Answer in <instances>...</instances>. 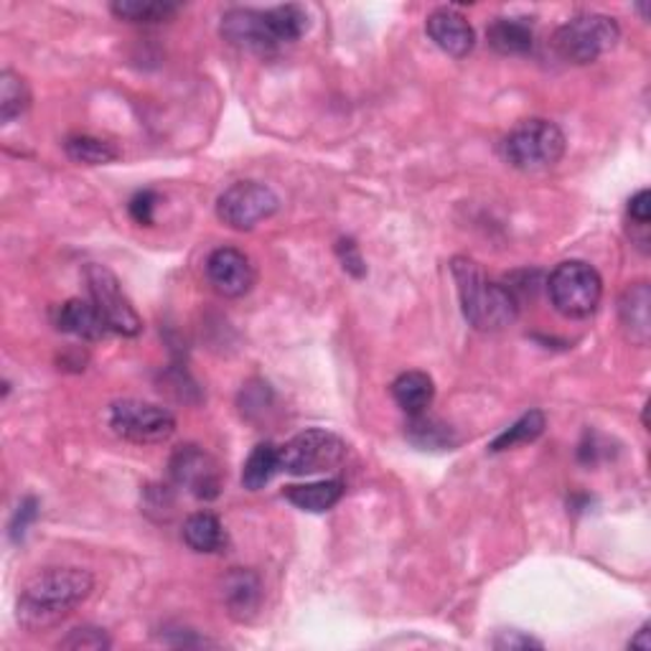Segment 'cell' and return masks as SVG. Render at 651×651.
Here are the masks:
<instances>
[{"label":"cell","instance_id":"2e32d148","mask_svg":"<svg viewBox=\"0 0 651 651\" xmlns=\"http://www.w3.org/2000/svg\"><path fill=\"white\" fill-rule=\"evenodd\" d=\"M649 303L651 293L647 282H637L626 290L622 303H618V316H622V326L629 331L631 341L639 343V347H647L649 334H651V321H649Z\"/></svg>","mask_w":651,"mask_h":651},{"label":"cell","instance_id":"f1b7e54d","mask_svg":"<svg viewBox=\"0 0 651 651\" xmlns=\"http://www.w3.org/2000/svg\"><path fill=\"white\" fill-rule=\"evenodd\" d=\"M36 507H38L36 499H26V502L19 504V509H15L13 522H11V540L13 542H21L23 540V534H26L31 522H34L36 515H38Z\"/></svg>","mask_w":651,"mask_h":651},{"label":"cell","instance_id":"4316f807","mask_svg":"<svg viewBox=\"0 0 651 651\" xmlns=\"http://www.w3.org/2000/svg\"><path fill=\"white\" fill-rule=\"evenodd\" d=\"M542 433H545V415H542L540 410H530L527 415L519 418L515 425L507 427L502 435H496L492 446H489V450H492V454H502V450H509V448L525 446V443L538 441Z\"/></svg>","mask_w":651,"mask_h":651},{"label":"cell","instance_id":"9c48e42d","mask_svg":"<svg viewBox=\"0 0 651 651\" xmlns=\"http://www.w3.org/2000/svg\"><path fill=\"white\" fill-rule=\"evenodd\" d=\"M110 427L122 441L150 446L164 443L176 431V418L166 408L143 400H120L110 408Z\"/></svg>","mask_w":651,"mask_h":651},{"label":"cell","instance_id":"d6a6232c","mask_svg":"<svg viewBox=\"0 0 651 651\" xmlns=\"http://www.w3.org/2000/svg\"><path fill=\"white\" fill-rule=\"evenodd\" d=\"M629 217L637 221L641 229L649 227V219H651V196L647 189H641L639 194L631 196L629 202Z\"/></svg>","mask_w":651,"mask_h":651},{"label":"cell","instance_id":"52a82bcc","mask_svg":"<svg viewBox=\"0 0 651 651\" xmlns=\"http://www.w3.org/2000/svg\"><path fill=\"white\" fill-rule=\"evenodd\" d=\"M84 280L89 288V301L95 303V309L112 334L137 336L143 331V318L137 316L135 305L130 303L118 275L110 267L89 263L84 267Z\"/></svg>","mask_w":651,"mask_h":651},{"label":"cell","instance_id":"9a60e30c","mask_svg":"<svg viewBox=\"0 0 651 651\" xmlns=\"http://www.w3.org/2000/svg\"><path fill=\"white\" fill-rule=\"evenodd\" d=\"M57 326L64 334H72L76 339H84V341H99L110 334V328H107L103 316H99L95 303L80 301V298H72V301L61 305Z\"/></svg>","mask_w":651,"mask_h":651},{"label":"cell","instance_id":"5b68a950","mask_svg":"<svg viewBox=\"0 0 651 651\" xmlns=\"http://www.w3.org/2000/svg\"><path fill=\"white\" fill-rule=\"evenodd\" d=\"M550 301L563 316L588 318L599 309L603 298V280L593 265L583 260L560 263L547 280Z\"/></svg>","mask_w":651,"mask_h":651},{"label":"cell","instance_id":"836d02e7","mask_svg":"<svg viewBox=\"0 0 651 651\" xmlns=\"http://www.w3.org/2000/svg\"><path fill=\"white\" fill-rule=\"evenodd\" d=\"M629 647H639V649H644V651L651 649V641H649V624L641 626L637 637H634V639L629 641Z\"/></svg>","mask_w":651,"mask_h":651},{"label":"cell","instance_id":"ba28073f","mask_svg":"<svg viewBox=\"0 0 651 651\" xmlns=\"http://www.w3.org/2000/svg\"><path fill=\"white\" fill-rule=\"evenodd\" d=\"M278 206L280 198L270 186L257 181H240L217 198V217L237 232H250L260 221L270 219Z\"/></svg>","mask_w":651,"mask_h":651},{"label":"cell","instance_id":"6da1fadb","mask_svg":"<svg viewBox=\"0 0 651 651\" xmlns=\"http://www.w3.org/2000/svg\"><path fill=\"white\" fill-rule=\"evenodd\" d=\"M95 591V578L82 568H46L23 586L19 624L26 631H46L64 622Z\"/></svg>","mask_w":651,"mask_h":651},{"label":"cell","instance_id":"ac0fdd59","mask_svg":"<svg viewBox=\"0 0 651 651\" xmlns=\"http://www.w3.org/2000/svg\"><path fill=\"white\" fill-rule=\"evenodd\" d=\"M343 496V484L339 479L328 481H313V484H296L286 489V499L293 504V507L303 511H313V515H321V511H328L336 504L341 502Z\"/></svg>","mask_w":651,"mask_h":651},{"label":"cell","instance_id":"8fae6325","mask_svg":"<svg viewBox=\"0 0 651 651\" xmlns=\"http://www.w3.org/2000/svg\"><path fill=\"white\" fill-rule=\"evenodd\" d=\"M206 278L225 298H242L255 286V265L237 248H219L206 260Z\"/></svg>","mask_w":651,"mask_h":651},{"label":"cell","instance_id":"3957f363","mask_svg":"<svg viewBox=\"0 0 651 651\" xmlns=\"http://www.w3.org/2000/svg\"><path fill=\"white\" fill-rule=\"evenodd\" d=\"M565 133L555 122L530 118L522 120L504 137V158L525 173H540L560 164L565 156Z\"/></svg>","mask_w":651,"mask_h":651},{"label":"cell","instance_id":"f546056e","mask_svg":"<svg viewBox=\"0 0 651 651\" xmlns=\"http://www.w3.org/2000/svg\"><path fill=\"white\" fill-rule=\"evenodd\" d=\"M158 196L153 191H141V194L133 196L130 202V217H133L137 225H153V209H156Z\"/></svg>","mask_w":651,"mask_h":651},{"label":"cell","instance_id":"277c9868","mask_svg":"<svg viewBox=\"0 0 651 651\" xmlns=\"http://www.w3.org/2000/svg\"><path fill=\"white\" fill-rule=\"evenodd\" d=\"M622 28L616 19L603 13H580L576 19L565 21L555 31V51L570 64H593L603 53L616 49Z\"/></svg>","mask_w":651,"mask_h":651},{"label":"cell","instance_id":"d4e9b609","mask_svg":"<svg viewBox=\"0 0 651 651\" xmlns=\"http://www.w3.org/2000/svg\"><path fill=\"white\" fill-rule=\"evenodd\" d=\"M64 150L74 164H84V166H105L120 158V150L114 148L112 143H107L103 137H95V135L67 137Z\"/></svg>","mask_w":651,"mask_h":651},{"label":"cell","instance_id":"4dcf8cb0","mask_svg":"<svg viewBox=\"0 0 651 651\" xmlns=\"http://www.w3.org/2000/svg\"><path fill=\"white\" fill-rule=\"evenodd\" d=\"M336 252H339L341 263H343V270H349L354 278H362V275L366 273V265L362 255H359V248L354 240H341L339 244H336Z\"/></svg>","mask_w":651,"mask_h":651},{"label":"cell","instance_id":"cb8c5ba5","mask_svg":"<svg viewBox=\"0 0 651 651\" xmlns=\"http://www.w3.org/2000/svg\"><path fill=\"white\" fill-rule=\"evenodd\" d=\"M405 435L415 443L418 448H433V450H446V448H454L458 438L456 433L450 431L446 423H441V420H435L431 415H415L408 423V431Z\"/></svg>","mask_w":651,"mask_h":651},{"label":"cell","instance_id":"603a6c76","mask_svg":"<svg viewBox=\"0 0 651 651\" xmlns=\"http://www.w3.org/2000/svg\"><path fill=\"white\" fill-rule=\"evenodd\" d=\"M267 23H270L275 44H296L309 31V13L301 5H275L267 8Z\"/></svg>","mask_w":651,"mask_h":651},{"label":"cell","instance_id":"83f0119b","mask_svg":"<svg viewBox=\"0 0 651 651\" xmlns=\"http://www.w3.org/2000/svg\"><path fill=\"white\" fill-rule=\"evenodd\" d=\"M112 641L103 629L97 626H76L59 641V649H76V651H103L110 649Z\"/></svg>","mask_w":651,"mask_h":651},{"label":"cell","instance_id":"5bb4252c","mask_svg":"<svg viewBox=\"0 0 651 651\" xmlns=\"http://www.w3.org/2000/svg\"><path fill=\"white\" fill-rule=\"evenodd\" d=\"M221 595H225L229 616L237 618V622H248V618L257 614L260 601H263V586H260L255 572L237 568L225 578Z\"/></svg>","mask_w":651,"mask_h":651},{"label":"cell","instance_id":"30bf717a","mask_svg":"<svg viewBox=\"0 0 651 651\" xmlns=\"http://www.w3.org/2000/svg\"><path fill=\"white\" fill-rule=\"evenodd\" d=\"M171 479L181 489H186L196 499L212 502L221 494V469L214 458L198 446H181L173 450L168 463Z\"/></svg>","mask_w":651,"mask_h":651},{"label":"cell","instance_id":"7a4b0ae2","mask_svg":"<svg viewBox=\"0 0 651 651\" xmlns=\"http://www.w3.org/2000/svg\"><path fill=\"white\" fill-rule=\"evenodd\" d=\"M450 273L456 278L461 311L477 331H504L519 316V301L502 282L489 280L484 270L469 257H456L450 263Z\"/></svg>","mask_w":651,"mask_h":651},{"label":"cell","instance_id":"8992f818","mask_svg":"<svg viewBox=\"0 0 651 651\" xmlns=\"http://www.w3.org/2000/svg\"><path fill=\"white\" fill-rule=\"evenodd\" d=\"M347 458V443L324 427H311L280 446V471L293 477H311V473L331 471Z\"/></svg>","mask_w":651,"mask_h":651},{"label":"cell","instance_id":"484cf974","mask_svg":"<svg viewBox=\"0 0 651 651\" xmlns=\"http://www.w3.org/2000/svg\"><path fill=\"white\" fill-rule=\"evenodd\" d=\"M31 107V89L21 74L5 69L0 74V120L13 122Z\"/></svg>","mask_w":651,"mask_h":651},{"label":"cell","instance_id":"e0dca14e","mask_svg":"<svg viewBox=\"0 0 651 651\" xmlns=\"http://www.w3.org/2000/svg\"><path fill=\"white\" fill-rule=\"evenodd\" d=\"M393 397L400 405V410L408 412L410 418L423 415L433 405L435 385L425 372H405L393 382Z\"/></svg>","mask_w":651,"mask_h":651},{"label":"cell","instance_id":"d6986e66","mask_svg":"<svg viewBox=\"0 0 651 651\" xmlns=\"http://www.w3.org/2000/svg\"><path fill=\"white\" fill-rule=\"evenodd\" d=\"M489 46L504 57H519L527 53L534 44L532 26L527 19H496L486 31Z\"/></svg>","mask_w":651,"mask_h":651},{"label":"cell","instance_id":"1f68e13d","mask_svg":"<svg viewBox=\"0 0 651 651\" xmlns=\"http://www.w3.org/2000/svg\"><path fill=\"white\" fill-rule=\"evenodd\" d=\"M494 649H502V651L542 649V641H538L534 637H527L525 631H502L499 637L494 639Z\"/></svg>","mask_w":651,"mask_h":651},{"label":"cell","instance_id":"7c38bea8","mask_svg":"<svg viewBox=\"0 0 651 651\" xmlns=\"http://www.w3.org/2000/svg\"><path fill=\"white\" fill-rule=\"evenodd\" d=\"M221 36L240 49L267 53L278 49L275 38L267 26V13L257 8H232L221 19Z\"/></svg>","mask_w":651,"mask_h":651},{"label":"cell","instance_id":"ffe728a7","mask_svg":"<svg viewBox=\"0 0 651 651\" xmlns=\"http://www.w3.org/2000/svg\"><path fill=\"white\" fill-rule=\"evenodd\" d=\"M183 542L194 550V553L212 555L219 553L227 545V532L221 522L209 511H196L183 522Z\"/></svg>","mask_w":651,"mask_h":651},{"label":"cell","instance_id":"7402d4cb","mask_svg":"<svg viewBox=\"0 0 651 651\" xmlns=\"http://www.w3.org/2000/svg\"><path fill=\"white\" fill-rule=\"evenodd\" d=\"M280 471V448L273 443H260L252 448L242 469V486L248 492H260L265 484H270V479Z\"/></svg>","mask_w":651,"mask_h":651},{"label":"cell","instance_id":"44dd1931","mask_svg":"<svg viewBox=\"0 0 651 651\" xmlns=\"http://www.w3.org/2000/svg\"><path fill=\"white\" fill-rule=\"evenodd\" d=\"M110 11L120 21L150 26V23L171 21L181 11V5L171 3V0H118L110 5Z\"/></svg>","mask_w":651,"mask_h":651},{"label":"cell","instance_id":"4fadbf2b","mask_svg":"<svg viewBox=\"0 0 651 651\" xmlns=\"http://www.w3.org/2000/svg\"><path fill=\"white\" fill-rule=\"evenodd\" d=\"M425 31L433 38V44L454 59L469 57L473 44H477L473 26L466 21V15L454 11V8H438V11L427 15Z\"/></svg>","mask_w":651,"mask_h":651}]
</instances>
